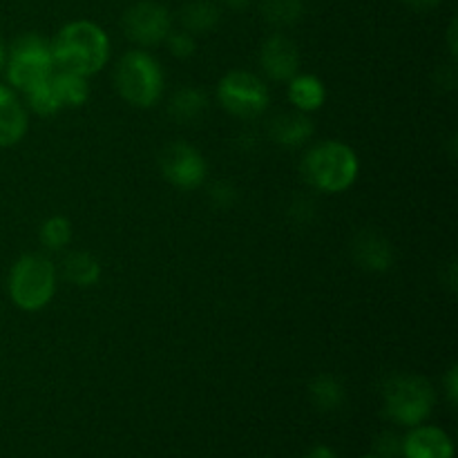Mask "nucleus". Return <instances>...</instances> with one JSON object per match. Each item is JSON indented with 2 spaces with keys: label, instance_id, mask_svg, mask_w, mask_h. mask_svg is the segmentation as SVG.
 I'll return each mask as SVG.
<instances>
[{
  "label": "nucleus",
  "instance_id": "obj_1",
  "mask_svg": "<svg viewBox=\"0 0 458 458\" xmlns=\"http://www.w3.org/2000/svg\"><path fill=\"white\" fill-rule=\"evenodd\" d=\"M49 43H52L54 63L58 70L74 72L85 79L101 72L112 54L110 36L92 21L67 22Z\"/></svg>",
  "mask_w": 458,
  "mask_h": 458
},
{
  "label": "nucleus",
  "instance_id": "obj_2",
  "mask_svg": "<svg viewBox=\"0 0 458 458\" xmlns=\"http://www.w3.org/2000/svg\"><path fill=\"white\" fill-rule=\"evenodd\" d=\"M300 173L313 191L340 195L356 183L360 174V161L352 146L331 139L309 148L300 161Z\"/></svg>",
  "mask_w": 458,
  "mask_h": 458
},
{
  "label": "nucleus",
  "instance_id": "obj_3",
  "mask_svg": "<svg viewBox=\"0 0 458 458\" xmlns=\"http://www.w3.org/2000/svg\"><path fill=\"white\" fill-rule=\"evenodd\" d=\"M383 414L401 428H416L432 416L437 405V392L432 383L423 376L396 374L385 380L383 389Z\"/></svg>",
  "mask_w": 458,
  "mask_h": 458
},
{
  "label": "nucleus",
  "instance_id": "obj_4",
  "mask_svg": "<svg viewBox=\"0 0 458 458\" xmlns=\"http://www.w3.org/2000/svg\"><path fill=\"white\" fill-rule=\"evenodd\" d=\"M56 268L45 255L27 253L9 271V298L21 311H43L56 293Z\"/></svg>",
  "mask_w": 458,
  "mask_h": 458
},
{
  "label": "nucleus",
  "instance_id": "obj_5",
  "mask_svg": "<svg viewBox=\"0 0 458 458\" xmlns=\"http://www.w3.org/2000/svg\"><path fill=\"white\" fill-rule=\"evenodd\" d=\"M114 83L123 101L146 110L159 103L165 79L161 63L148 49H130L121 56Z\"/></svg>",
  "mask_w": 458,
  "mask_h": 458
},
{
  "label": "nucleus",
  "instance_id": "obj_6",
  "mask_svg": "<svg viewBox=\"0 0 458 458\" xmlns=\"http://www.w3.org/2000/svg\"><path fill=\"white\" fill-rule=\"evenodd\" d=\"M4 67H7V81L12 89L25 94L34 85L47 81L56 70L52 43L38 34L21 36L7 52Z\"/></svg>",
  "mask_w": 458,
  "mask_h": 458
},
{
  "label": "nucleus",
  "instance_id": "obj_7",
  "mask_svg": "<svg viewBox=\"0 0 458 458\" xmlns=\"http://www.w3.org/2000/svg\"><path fill=\"white\" fill-rule=\"evenodd\" d=\"M217 101L231 116L249 121L258 119L267 112L268 103H271V92H268L267 83L253 72L233 70L219 81Z\"/></svg>",
  "mask_w": 458,
  "mask_h": 458
},
{
  "label": "nucleus",
  "instance_id": "obj_8",
  "mask_svg": "<svg viewBox=\"0 0 458 458\" xmlns=\"http://www.w3.org/2000/svg\"><path fill=\"white\" fill-rule=\"evenodd\" d=\"M121 25H123L125 36L134 45H139L141 49L155 47V45L164 43L173 31V13L155 0H141L125 9Z\"/></svg>",
  "mask_w": 458,
  "mask_h": 458
},
{
  "label": "nucleus",
  "instance_id": "obj_9",
  "mask_svg": "<svg viewBox=\"0 0 458 458\" xmlns=\"http://www.w3.org/2000/svg\"><path fill=\"white\" fill-rule=\"evenodd\" d=\"M161 173H164L165 182L173 183L179 191H197L204 186L206 174H208V165H206L204 155L191 143H170L161 152Z\"/></svg>",
  "mask_w": 458,
  "mask_h": 458
},
{
  "label": "nucleus",
  "instance_id": "obj_10",
  "mask_svg": "<svg viewBox=\"0 0 458 458\" xmlns=\"http://www.w3.org/2000/svg\"><path fill=\"white\" fill-rule=\"evenodd\" d=\"M259 65L271 81H286L289 83L295 74H300V52L298 45L284 34L268 36L259 52Z\"/></svg>",
  "mask_w": 458,
  "mask_h": 458
},
{
  "label": "nucleus",
  "instance_id": "obj_11",
  "mask_svg": "<svg viewBox=\"0 0 458 458\" xmlns=\"http://www.w3.org/2000/svg\"><path fill=\"white\" fill-rule=\"evenodd\" d=\"M401 458H454V441L438 425H416L403 437Z\"/></svg>",
  "mask_w": 458,
  "mask_h": 458
},
{
  "label": "nucleus",
  "instance_id": "obj_12",
  "mask_svg": "<svg viewBox=\"0 0 458 458\" xmlns=\"http://www.w3.org/2000/svg\"><path fill=\"white\" fill-rule=\"evenodd\" d=\"M30 130L25 103L18 98L16 89L0 85V148H12L25 139Z\"/></svg>",
  "mask_w": 458,
  "mask_h": 458
},
{
  "label": "nucleus",
  "instance_id": "obj_13",
  "mask_svg": "<svg viewBox=\"0 0 458 458\" xmlns=\"http://www.w3.org/2000/svg\"><path fill=\"white\" fill-rule=\"evenodd\" d=\"M353 259L360 268L371 273H385L392 268L394 264V249L385 237H380L378 233L362 231L360 235H356L353 240Z\"/></svg>",
  "mask_w": 458,
  "mask_h": 458
},
{
  "label": "nucleus",
  "instance_id": "obj_14",
  "mask_svg": "<svg viewBox=\"0 0 458 458\" xmlns=\"http://www.w3.org/2000/svg\"><path fill=\"white\" fill-rule=\"evenodd\" d=\"M316 132L311 116L304 112H286L268 123V137L284 148H300Z\"/></svg>",
  "mask_w": 458,
  "mask_h": 458
},
{
  "label": "nucleus",
  "instance_id": "obj_15",
  "mask_svg": "<svg viewBox=\"0 0 458 458\" xmlns=\"http://www.w3.org/2000/svg\"><path fill=\"white\" fill-rule=\"evenodd\" d=\"M286 94H289V101L293 103L295 110L304 112V114L320 110L327 101L325 83L313 74H295L289 81Z\"/></svg>",
  "mask_w": 458,
  "mask_h": 458
},
{
  "label": "nucleus",
  "instance_id": "obj_16",
  "mask_svg": "<svg viewBox=\"0 0 458 458\" xmlns=\"http://www.w3.org/2000/svg\"><path fill=\"white\" fill-rule=\"evenodd\" d=\"M219 18H222V12L213 0H191L179 12L182 30L191 31L192 36L213 31L219 25Z\"/></svg>",
  "mask_w": 458,
  "mask_h": 458
},
{
  "label": "nucleus",
  "instance_id": "obj_17",
  "mask_svg": "<svg viewBox=\"0 0 458 458\" xmlns=\"http://www.w3.org/2000/svg\"><path fill=\"white\" fill-rule=\"evenodd\" d=\"M63 273H65L70 284L88 289V286H94L101 280V262H98L92 253L74 250V253L67 255L65 262H63Z\"/></svg>",
  "mask_w": 458,
  "mask_h": 458
},
{
  "label": "nucleus",
  "instance_id": "obj_18",
  "mask_svg": "<svg viewBox=\"0 0 458 458\" xmlns=\"http://www.w3.org/2000/svg\"><path fill=\"white\" fill-rule=\"evenodd\" d=\"M52 85L63 107H81L88 103L89 85L85 76L67 70H54Z\"/></svg>",
  "mask_w": 458,
  "mask_h": 458
},
{
  "label": "nucleus",
  "instance_id": "obj_19",
  "mask_svg": "<svg viewBox=\"0 0 458 458\" xmlns=\"http://www.w3.org/2000/svg\"><path fill=\"white\" fill-rule=\"evenodd\" d=\"M170 116L179 123H192V121L201 119L206 110H208V97L201 92L199 88H182L174 92L173 101H170Z\"/></svg>",
  "mask_w": 458,
  "mask_h": 458
},
{
  "label": "nucleus",
  "instance_id": "obj_20",
  "mask_svg": "<svg viewBox=\"0 0 458 458\" xmlns=\"http://www.w3.org/2000/svg\"><path fill=\"white\" fill-rule=\"evenodd\" d=\"M309 398L320 411H338L347 401L344 385L329 374H322L309 385Z\"/></svg>",
  "mask_w": 458,
  "mask_h": 458
},
{
  "label": "nucleus",
  "instance_id": "obj_21",
  "mask_svg": "<svg viewBox=\"0 0 458 458\" xmlns=\"http://www.w3.org/2000/svg\"><path fill=\"white\" fill-rule=\"evenodd\" d=\"M304 0H262V16L273 27H291L302 18Z\"/></svg>",
  "mask_w": 458,
  "mask_h": 458
},
{
  "label": "nucleus",
  "instance_id": "obj_22",
  "mask_svg": "<svg viewBox=\"0 0 458 458\" xmlns=\"http://www.w3.org/2000/svg\"><path fill=\"white\" fill-rule=\"evenodd\" d=\"M25 103L34 114L38 116H54L56 112L63 110L61 101H58L56 92H54V85H52V76L43 83L34 85L31 89L25 92Z\"/></svg>",
  "mask_w": 458,
  "mask_h": 458
},
{
  "label": "nucleus",
  "instance_id": "obj_23",
  "mask_svg": "<svg viewBox=\"0 0 458 458\" xmlns=\"http://www.w3.org/2000/svg\"><path fill=\"white\" fill-rule=\"evenodd\" d=\"M38 240L47 250H63L72 242V222L63 215H52L40 224Z\"/></svg>",
  "mask_w": 458,
  "mask_h": 458
},
{
  "label": "nucleus",
  "instance_id": "obj_24",
  "mask_svg": "<svg viewBox=\"0 0 458 458\" xmlns=\"http://www.w3.org/2000/svg\"><path fill=\"white\" fill-rule=\"evenodd\" d=\"M165 45H168L170 54L177 58H191L192 54H195L197 49V40L195 36L191 34V31L186 30H173L168 34V38L164 40Z\"/></svg>",
  "mask_w": 458,
  "mask_h": 458
},
{
  "label": "nucleus",
  "instance_id": "obj_25",
  "mask_svg": "<svg viewBox=\"0 0 458 458\" xmlns=\"http://www.w3.org/2000/svg\"><path fill=\"white\" fill-rule=\"evenodd\" d=\"M401 447H403V437H398L396 432H383L376 438L374 454L380 458H401Z\"/></svg>",
  "mask_w": 458,
  "mask_h": 458
},
{
  "label": "nucleus",
  "instance_id": "obj_26",
  "mask_svg": "<svg viewBox=\"0 0 458 458\" xmlns=\"http://www.w3.org/2000/svg\"><path fill=\"white\" fill-rule=\"evenodd\" d=\"M210 199L217 206H222V208H228L233 204V199H235V188L226 182H217L210 188Z\"/></svg>",
  "mask_w": 458,
  "mask_h": 458
},
{
  "label": "nucleus",
  "instance_id": "obj_27",
  "mask_svg": "<svg viewBox=\"0 0 458 458\" xmlns=\"http://www.w3.org/2000/svg\"><path fill=\"white\" fill-rule=\"evenodd\" d=\"M445 392H447V401H450L452 405H456V401H458V371H456V367H452L450 374H447Z\"/></svg>",
  "mask_w": 458,
  "mask_h": 458
},
{
  "label": "nucleus",
  "instance_id": "obj_28",
  "mask_svg": "<svg viewBox=\"0 0 458 458\" xmlns=\"http://www.w3.org/2000/svg\"><path fill=\"white\" fill-rule=\"evenodd\" d=\"M304 458H340V456L335 454V452L331 450V447L316 445V447H313V450L307 452V456H304Z\"/></svg>",
  "mask_w": 458,
  "mask_h": 458
},
{
  "label": "nucleus",
  "instance_id": "obj_29",
  "mask_svg": "<svg viewBox=\"0 0 458 458\" xmlns=\"http://www.w3.org/2000/svg\"><path fill=\"white\" fill-rule=\"evenodd\" d=\"M403 3L410 4L411 9H420L423 12V9H434L441 0H403Z\"/></svg>",
  "mask_w": 458,
  "mask_h": 458
},
{
  "label": "nucleus",
  "instance_id": "obj_30",
  "mask_svg": "<svg viewBox=\"0 0 458 458\" xmlns=\"http://www.w3.org/2000/svg\"><path fill=\"white\" fill-rule=\"evenodd\" d=\"M219 3L226 4V7H231V9H244V7H249L250 0H219Z\"/></svg>",
  "mask_w": 458,
  "mask_h": 458
},
{
  "label": "nucleus",
  "instance_id": "obj_31",
  "mask_svg": "<svg viewBox=\"0 0 458 458\" xmlns=\"http://www.w3.org/2000/svg\"><path fill=\"white\" fill-rule=\"evenodd\" d=\"M4 58H7V49H4V43L0 40V72H3L4 67Z\"/></svg>",
  "mask_w": 458,
  "mask_h": 458
},
{
  "label": "nucleus",
  "instance_id": "obj_32",
  "mask_svg": "<svg viewBox=\"0 0 458 458\" xmlns=\"http://www.w3.org/2000/svg\"><path fill=\"white\" fill-rule=\"evenodd\" d=\"M360 458H380V456H376V454H365V456H360Z\"/></svg>",
  "mask_w": 458,
  "mask_h": 458
}]
</instances>
